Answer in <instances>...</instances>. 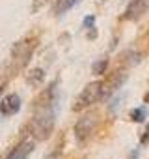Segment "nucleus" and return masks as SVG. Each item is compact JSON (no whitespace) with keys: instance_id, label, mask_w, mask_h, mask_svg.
<instances>
[{"instance_id":"9d476101","label":"nucleus","mask_w":149,"mask_h":159,"mask_svg":"<svg viewBox=\"0 0 149 159\" xmlns=\"http://www.w3.org/2000/svg\"><path fill=\"white\" fill-rule=\"evenodd\" d=\"M108 69V58H103V60H97L93 66H92V71L95 75H104Z\"/></svg>"},{"instance_id":"7ed1b4c3","label":"nucleus","mask_w":149,"mask_h":159,"mask_svg":"<svg viewBox=\"0 0 149 159\" xmlns=\"http://www.w3.org/2000/svg\"><path fill=\"white\" fill-rule=\"evenodd\" d=\"M101 90H103V83L97 81V83H90L73 103V111H84L88 107H92L93 103H97L101 99Z\"/></svg>"},{"instance_id":"9b49d317","label":"nucleus","mask_w":149,"mask_h":159,"mask_svg":"<svg viewBox=\"0 0 149 159\" xmlns=\"http://www.w3.org/2000/svg\"><path fill=\"white\" fill-rule=\"evenodd\" d=\"M147 118V109L145 107H138L134 111H130V120L132 122H143Z\"/></svg>"},{"instance_id":"f257e3e1","label":"nucleus","mask_w":149,"mask_h":159,"mask_svg":"<svg viewBox=\"0 0 149 159\" xmlns=\"http://www.w3.org/2000/svg\"><path fill=\"white\" fill-rule=\"evenodd\" d=\"M56 101L36 105V114L30 122V135L36 140H47L52 133L56 124Z\"/></svg>"},{"instance_id":"dca6fc26","label":"nucleus","mask_w":149,"mask_h":159,"mask_svg":"<svg viewBox=\"0 0 149 159\" xmlns=\"http://www.w3.org/2000/svg\"><path fill=\"white\" fill-rule=\"evenodd\" d=\"M80 2H82V0H79V4H80Z\"/></svg>"},{"instance_id":"0eeeda50","label":"nucleus","mask_w":149,"mask_h":159,"mask_svg":"<svg viewBox=\"0 0 149 159\" xmlns=\"http://www.w3.org/2000/svg\"><path fill=\"white\" fill-rule=\"evenodd\" d=\"M21 109V98L17 94H8L0 101V114L2 116H13Z\"/></svg>"},{"instance_id":"ddd939ff","label":"nucleus","mask_w":149,"mask_h":159,"mask_svg":"<svg viewBox=\"0 0 149 159\" xmlns=\"http://www.w3.org/2000/svg\"><path fill=\"white\" fill-rule=\"evenodd\" d=\"M95 25V17L93 15H88L86 19H84V28H92Z\"/></svg>"},{"instance_id":"20e7f679","label":"nucleus","mask_w":149,"mask_h":159,"mask_svg":"<svg viewBox=\"0 0 149 159\" xmlns=\"http://www.w3.org/2000/svg\"><path fill=\"white\" fill-rule=\"evenodd\" d=\"M95 124H97V116L95 114H86L82 118H79L77 125H74V137L80 144H84L95 131Z\"/></svg>"},{"instance_id":"423d86ee","label":"nucleus","mask_w":149,"mask_h":159,"mask_svg":"<svg viewBox=\"0 0 149 159\" xmlns=\"http://www.w3.org/2000/svg\"><path fill=\"white\" fill-rule=\"evenodd\" d=\"M149 8V0H130L125 13H123V19L125 21H138Z\"/></svg>"},{"instance_id":"2eb2a0df","label":"nucleus","mask_w":149,"mask_h":159,"mask_svg":"<svg viewBox=\"0 0 149 159\" xmlns=\"http://www.w3.org/2000/svg\"><path fill=\"white\" fill-rule=\"evenodd\" d=\"M2 92H4V86H0V96H2Z\"/></svg>"},{"instance_id":"f8f14e48","label":"nucleus","mask_w":149,"mask_h":159,"mask_svg":"<svg viewBox=\"0 0 149 159\" xmlns=\"http://www.w3.org/2000/svg\"><path fill=\"white\" fill-rule=\"evenodd\" d=\"M47 2H49V0H34V2H32V13H37Z\"/></svg>"},{"instance_id":"f03ea898","label":"nucleus","mask_w":149,"mask_h":159,"mask_svg":"<svg viewBox=\"0 0 149 159\" xmlns=\"http://www.w3.org/2000/svg\"><path fill=\"white\" fill-rule=\"evenodd\" d=\"M36 47H37V39L36 38H24L21 41H17L11 47V67L13 69H23L30 62Z\"/></svg>"},{"instance_id":"4468645a","label":"nucleus","mask_w":149,"mask_h":159,"mask_svg":"<svg viewBox=\"0 0 149 159\" xmlns=\"http://www.w3.org/2000/svg\"><path fill=\"white\" fill-rule=\"evenodd\" d=\"M140 142H142V144H147V142H149V127H147V129H145V133L142 135V139H140Z\"/></svg>"},{"instance_id":"6e6552de","label":"nucleus","mask_w":149,"mask_h":159,"mask_svg":"<svg viewBox=\"0 0 149 159\" xmlns=\"http://www.w3.org/2000/svg\"><path fill=\"white\" fill-rule=\"evenodd\" d=\"M34 152V140H23V142H19L10 153H8V157L6 159H28V155Z\"/></svg>"},{"instance_id":"1a4fd4ad","label":"nucleus","mask_w":149,"mask_h":159,"mask_svg":"<svg viewBox=\"0 0 149 159\" xmlns=\"http://www.w3.org/2000/svg\"><path fill=\"white\" fill-rule=\"evenodd\" d=\"M43 81H45V71L41 67H36V69H32V71L26 73V83L30 86H39Z\"/></svg>"},{"instance_id":"39448f33","label":"nucleus","mask_w":149,"mask_h":159,"mask_svg":"<svg viewBox=\"0 0 149 159\" xmlns=\"http://www.w3.org/2000/svg\"><path fill=\"white\" fill-rule=\"evenodd\" d=\"M127 81V71L125 69H116L114 73H110V77L106 81H103V90H101V99L110 98L116 90H119L123 86V83Z\"/></svg>"}]
</instances>
